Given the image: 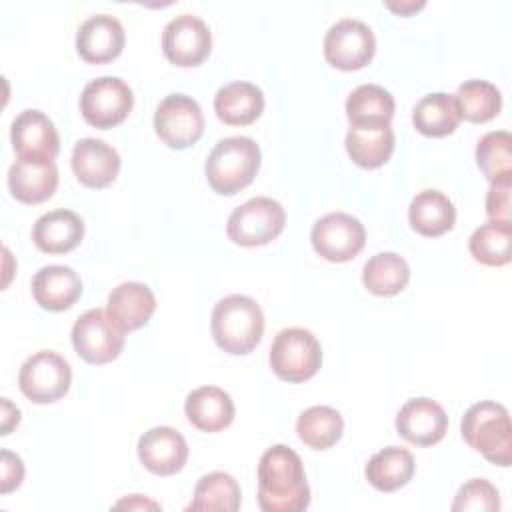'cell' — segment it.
Returning <instances> with one entry per match:
<instances>
[{
	"label": "cell",
	"mask_w": 512,
	"mask_h": 512,
	"mask_svg": "<svg viewBox=\"0 0 512 512\" xmlns=\"http://www.w3.org/2000/svg\"><path fill=\"white\" fill-rule=\"evenodd\" d=\"M414 468V456L406 448L388 446L368 460L364 474L376 490L394 492L412 480Z\"/></svg>",
	"instance_id": "28"
},
{
	"label": "cell",
	"mask_w": 512,
	"mask_h": 512,
	"mask_svg": "<svg viewBox=\"0 0 512 512\" xmlns=\"http://www.w3.org/2000/svg\"><path fill=\"white\" fill-rule=\"evenodd\" d=\"M184 414L200 432H220L234 420V402L218 386H200L186 396Z\"/></svg>",
	"instance_id": "22"
},
{
	"label": "cell",
	"mask_w": 512,
	"mask_h": 512,
	"mask_svg": "<svg viewBox=\"0 0 512 512\" xmlns=\"http://www.w3.org/2000/svg\"><path fill=\"white\" fill-rule=\"evenodd\" d=\"M70 384V364L52 350L32 354L18 372V388L34 404H50L64 398Z\"/></svg>",
	"instance_id": "7"
},
{
	"label": "cell",
	"mask_w": 512,
	"mask_h": 512,
	"mask_svg": "<svg viewBox=\"0 0 512 512\" xmlns=\"http://www.w3.org/2000/svg\"><path fill=\"white\" fill-rule=\"evenodd\" d=\"M214 342L232 356L250 354L262 340L264 314L254 298L230 294L216 302L210 318Z\"/></svg>",
	"instance_id": "2"
},
{
	"label": "cell",
	"mask_w": 512,
	"mask_h": 512,
	"mask_svg": "<svg viewBox=\"0 0 512 512\" xmlns=\"http://www.w3.org/2000/svg\"><path fill=\"white\" fill-rule=\"evenodd\" d=\"M286 224V212L280 202L268 196H256L234 208L228 216V238L244 248H256L280 236Z\"/></svg>",
	"instance_id": "6"
},
{
	"label": "cell",
	"mask_w": 512,
	"mask_h": 512,
	"mask_svg": "<svg viewBox=\"0 0 512 512\" xmlns=\"http://www.w3.org/2000/svg\"><path fill=\"white\" fill-rule=\"evenodd\" d=\"M476 164L480 172L492 182L512 174V136L508 130H494L484 134L476 144Z\"/></svg>",
	"instance_id": "35"
},
{
	"label": "cell",
	"mask_w": 512,
	"mask_h": 512,
	"mask_svg": "<svg viewBox=\"0 0 512 512\" xmlns=\"http://www.w3.org/2000/svg\"><path fill=\"white\" fill-rule=\"evenodd\" d=\"M134 96L130 86L116 76L90 80L80 94V112L84 120L100 130L122 124L132 112Z\"/></svg>",
	"instance_id": "8"
},
{
	"label": "cell",
	"mask_w": 512,
	"mask_h": 512,
	"mask_svg": "<svg viewBox=\"0 0 512 512\" xmlns=\"http://www.w3.org/2000/svg\"><path fill=\"white\" fill-rule=\"evenodd\" d=\"M460 116L474 124L492 120L502 108L500 90L486 80H466L454 94Z\"/></svg>",
	"instance_id": "34"
},
{
	"label": "cell",
	"mask_w": 512,
	"mask_h": 512,
	"mask_svg": "<svg viewBox=\"0 0 512 512\" xmlns=\"http://www.w3.org/2000/svg\"><path fill=\"white\" fill-rule=\"evenodd\" d=\"M32 296L40 308L48 312H64L82 296V280L70 266H42L32 278Z\"/></svg>",
	"instance_id": "19"
},
{
	"label": "cell",
	"mask_w": 512,
	"mask_h": 512,
	"mask_svg": "<svg viewBox=\"0 0 512 512\" xmlns=\"http://www.w3.org/2000/svg\"><path fill=\"white\" fill-rule=\"evenodd\" d=\"M376 50L372 30L354 18H342L332 24L324 36V58L330 66L352 72L364 68Z\"/></svg>",
	"instance_id": "12"
},
{
	"label": "cell",
	"mask_w": 512,
	"mask_h": 512,
	"mask_svg": "<svg viewBox=\"0 0 512 512\" xmlns=\"http://www.w3.org/2000/svg\"><path fill=\"white\" fill-rule=\"evenodd\" d=\"M310 240L320 258L328 262H348L362 252L366 230L358 218L344 212H330L314 222Z\"/></svg>",
	"instance_id": "11"
},
{
	"label": "cell",
	"mask_w": 512,
	"mask_h": 512,
	"mask_svg": "<svg viewBox=\"0 0 512 512\" xmlns=\"http://www.w3.org/2000/svg\"><path fill=\"white\" fill-rule=\"evenodd\" d=\"M8 188L24 204H40L58 188V168L54 162L16 160L8 170Z\"/></svg>",
	"instance_id": "23"
},
{
	"label": "cell",
	"mask_w": 512,
	"mask_h": 512,
	"mask_svg": "<svg viewBox=\"0 0 512 512\" xmlns=\"http://www.w3.org/2000/svg\"><path fill=\"white\" fill-rule=\"evenodd\" d=\"M12 148L20 160L54 162L60 150V138L54 122L40 110L20 112L10 126Z\"/></svg>",
	"instance_id": "14"
},
{
	"label": "cell",
	"mask_w": 512,
	"mask_h": 512,
	"mask_svg": "<svg viewBox=\"0 0 512 512\" xmlns=\"http://www.w3.org/2000/svg\"><path fill=\"white\" fill-rule=\"evenodd\" d=\"M462 438L488 462L508 468L512 462V424L508 410L492 400L472 404L460 422Z\"/></svg>",
	"instance_id": "3"
},
{
	"label": "cell",
	"mask_w": 512,
	"mask_h": 512,
	"mask_svg": "<svg viewBox=\"0 0 512 512\" xmlns=\"http://www.w3.org/2000/svg\"><path fill=\"white\" fill-rule=\"evenodd\" d=\"M240 508V486L228 472H210L202 476L194 488L188 510H220L236 512Z\"/></svg>",
	"instance_id": "33"
},
{
	"label": "cell",
	"mask_w": 512,
	"mask_h": 512,
	"mask_svg": "<svg viewBox=\"0 0 512 512\" xmlns=\"http://www.w3.org/2000/svg\"><path fill=\"white\" fill-rule=\"evenodd\" d=\"M214 110L220 122L228 126H248L256 122L264 110V94L256 84L230 82L214 96Z\"/></svg>",
	"instance_id": "25"
},
{
	"label": "cell",
	"mask_w": 512,
	"mask_h": 512,
	"mask_svg": "<svg viewBox=\"0 0 512 512\" xmlns=\"http://www.w3.org/2000/svg\"><path fill=\"white\" fill-rule=\"evenodd\" d=\"M462 116L456 104L454 94L446 92H432L426 94L412 110V124L414 128L430 138H442L452 134Z\"/></svg>",
	"instance_id": "27"
},
{
	"label": "cell",
	"mask_w": 512,
	"mask_h": 512,
	"mask_svg": "<svg viewBox=\"0 0 512 512\" xmlns=\"http://www.w3.org/2000/svg\"><path fill=\"white\" fill-rule=\"evenodd\" d=\"M126 34L114 16L96 14L84 20L76 34V50L88 64H106L124 50Z\"/></svg>",
	"instance_id": "17"
},
{
	"label": "cell",
	"mask_w": 512,
	"mask_h": 512,
	"mask_svg": "<svg viewBox=\"0 0 512 512\" xmlns=\"http://www.w3.org/2000/svg\"><path fill=\"white\" fill-rule=\"evenodd\" d=\"M138 458L142 466L156 476L180 472L188 460L184 436L170 426H154L138 440Z\"/></svg>",
	"instance_id": "16"
},
{
	"label": "cell",
	"mask_w": 512,
	"mask_h": 512,
	"mask_svg": "<svg viewBox=\"0 0 512 512\" xmlns=\"http://www.w3.org/2000/svg\"><path fill=\"white\" fill-rule=\"evenodd\" d=\"M454 512H464V510H482V512H492L500 510V498L498 490L484 478H474L466 482L452 504Z\"/></svg>",
	"instance_id": "36"
},
{
	"label": "cell",
	"mask_w": 512,
	"mask_h": 512,
	"mask_svg": "<svg viewBox=\"0 0 512 512\" xmlns=\"http://www.w3.org/2000/svg\"><path fill=\"white\" fill-rule=\"evenodd\" d=\"M72 172L88 188H108L120 172V156L104 140L82 138L72 150Z\"/></svg>",
	"instance_id": "18"
},
{
	"label": "cell",
	"mask_w": 512,
	"mask_h": 512,
	"mask_svg": "<svg viewBox=\"0 0 512 512\" xmlns=\"http://www.w3.org/2000/svg\"><path fill=\"white\" fill-rule=\"evenodd\" d=\"M156 310L154 292L142 282H122L112 288L106 314L122 332H134L148 324Z\"/></svg>",
	"instance_id": "20"
},
{
	"label": "cell",
	"mask_w": 512,
	"mask_h": 512,
	"mask_svg": "<svg viewBox=\"0 0 512 512\" xmlns=\"http://www.w3.org/2000/svg\"><path fill=\"white\" fill-rule=\"evenodd\" d=\"M310 504L300 456L286 444L270 446L258 462V506L264 512H302Z\"/></svg>",
	"instance_id": "1"
},
{
	"label": "cell",
	"mask_w": 512,
	"mask_h": 512,
	"mask_svg": "<svg viewBox=\"0 0 512 512\" xmlns=\"http://www.w3.org/2000/svg\"><path fill=\"white\" fill-rule=\"evenodd\" d=\"M470 254L484 266H504L512 258V222L488 220L468 240Z\"/></svg>",
	"instance_id": "32"
},
{
	"label": "cell",
	"mask_w": 512,
	"mask_h": 512,
	"mask_svg": "<svg viewBox=\"0 0 512 512\" xmlns=\"http://www.w3.org/2000/svg\"><path fill=\"white\" fill-rule=\"evenodd\" d=\"M510 190H512V174L490 182V188L486 194V214L490 220L512 222L510 220Z\"/></svg>",
	"instance_id": "37"
},
{
	"label": "cell",
	"mask_w": 512,
	"mask_h": 512,
	"mask_svg": "<svg viewBox=\"0 0 512 512\" xmlns=\"http://www.w3.org/2000/svg\"><path fill=\"white\" fill-rule=\"evenodd\" d=\"M392 12H396V14H400V16H410L412 12H416V10H420V8H424V2H400V4H394V2H388L386 4Z\"/></svg>",
	"instance_id": "40"
},
{
	"label": "cell",
	"mask_w": 512,
	"mask_h": 512,
	"mask_svg": "<svg viewBox=\"0 0 512 512\" xmlns=\"http://www.w3.org/2000/svg\"><path fill=\"white\" fill-rule=\"evenodd\" d=\"M18 422H20V410L12 406L8 398H2V432L0 434H8L12 426H18Z\"/></svg>",
	"instance_id": "39"
},
{
	"label": "cell",
	"mask_w": 512,
	"mask_h": 512,
	"mask_svg": "<svg viewBox=\"0 0 512 512\" xmlns=\"http://www.w3.org/2000/svg\"><path fill=\"white\" fill-rule=\"evenodd\" d=\"M344 432V420L332 406H310L296 420L298 438L312 450L332 448Z\"/></svg>",
	"instance_id": "31"
},
{
	"label": "cell",
	"mask_w": 512,
	"mask_h": 512,
	"mask_svg": "<svg viewBox=\"0 0 512 512\" xmlns=\"http://www.w3.org/2000/svg\"><path fill=\"white\" fill-rule=\"evenodd\" d=\"M394 108L392 94L378 84H362L346 98V118L350 126L390 124Z\"/></svg>",
	"instance_id": "30"
},
{
	"label": "cell",
	"mask_w": 512,
	"mask_h": 512,
	"mask_svg": "<svg viewBox=\"0 0 512 512\" xmlns=\"http://www.w3.org/2000/svg\"><path fill=\"white\" fill-rule=\"evenodd\" d=\"M408 220L418 234L436 238L452 230L456 222V208L444 192L422 190L412 198L408 206Z\"/></svg>",
	"instance_id": "26"
},
{
	"label": "cell",
	"mask_w": 512,
	"mask_h": 512,
	"mask_svg": "<svg viewBox=\"0 0 512 512\" xmlns=\"http://www.w3.org/2000/svg\"><path fill=\"white\" fill-rule=\"evenodd\" d=\"M76 354L88 364H108L124 350V332L110 320L106 310H86L72 326Z\"/></svg>",
	"instance_id": "10"
},
{
	"label": "cell",
	"mask_w": 512,
	"mask_h": 512,
	"mask_svg": "<svg viewBox=\"0 0 512 512\" xmlns=\"http://www.w3.org/2000/svg\"><path fill=\"white\" fill-rule=\"evenodd\" d=\"M270 368L284 382H306L322 366V348L306 328H284L270 346Z\"/></svg>",
	"instance_id": "5"
},
{
	"label": "cell",
	"mask_w": 512,
	"mask_h": 512,
	"mask_svg": "<svg viewBox=\"0 0 512 512\" xmlns=\"http://www.w3.org/2000/svg\"><path fill=\"white\" fill-rule=\"evenodd\" d=\"M410 268L396 252H378L362 268V282L376 296H396L406 288Z\"/></svg>",
	"instance_id": "29"
},
{
	"label": "cell",
	"mask_w": 512,
	"mask_h": 512,
	"mask_svg": "<svg viewBox=\"0 0 512 512\" xmlns=\"http://www.w3.org/2000/svg\"><path fill=\"white\" fill-rule=\"evenodd\" d=\"M84 238V222L72 210H52L42 214L32 226V240L46 254H66Z\"/></svg>",
	"instance_id": "21"
},
{
	"label": "cell",
	"mask_w": 512,
	"mask_h": 512,
	"mask_svg": "<svg viewBox=\"0 0 512 512\" xmlns=\"http://www.w3.org/2000/svg\"><path fill=\"white\" fill-rule=\"evenodd\" d=\"M260 160V148L252 138H222L206 158V180L214 192L232 196L254 180L260 168Z\"/></svg>",
	"instance_id": "4"
},
{
	"label": "cell",
	"mask_w": 512,
	"mask_h": 512,
	"mask_svg": "<svg viewBox=\"0 0 512 512\" xmlns=\"http://www.w3.org/2000/svg\"><path fill=\"white\" fill-rule=\"evenodd\" d=\"M2 480H0V492L8 494L16 490L24 480V464L20 456L12 454L10 450H2Z\"/></svg>",
	"instance_id": "38"
},
{
	"label": "cell",
	"mask_w": 512,
	"mask_h": 512,
	"mask_svg": "<svg viewBox=\"0 0 512 512\" xmlns=\"http://www.w3.org/2000/svg\"><path fill=\"white\" fill-rule=\"evenodd\" d=\"M346 152L360 168H380L394 152V130L390 124L350 126L346 134Z\"/></svg>",
	"instance_id": "24"
},
{
	"label": "cell",
	"mask_w": 512,
	"mask_h": 512,
	"mask_svg": "<svg viewBox=\"0 0 512 512\" xmlns=\"http://www.w3.org/2000/svg\"><path fill=\"white\" fill-rule=\"evenodd\" d=\"M156 136L174 150L194 146L204 134L200 104L186 94H168L154 112Z\"/></svg>",
	"instance_id": "9"
},
{
	"label": "cell",
	"mask_w": 512,
	"mask_h": 512,
	"mask_svg": "<svg viewBox=\"0 0 512 512\" xmlns=\"http://www.w3.org/2000/svg\"><path fill=\"white\" fill-rule=\"evenodd\" d=\"M162 50L164 56L180 68L198 66L212 50L210 28L198 16L180 14L164 26Z\"/></svg>",
	"instance_id": "13"
},
{
	"label": "cell",
	"mask_w": 512,
	"mask_h": 512,
	"mask_svg": "<svg viewBox=\"0 0 512 512\" xmlns=\"http://www.w3.org/2000/svg\"><path fill=\"white\" fill-rule=\"evenodd\" d=\"M396 432L414 446H432L446 436L448 416L432 398H412L396 414Z\"/></svg>",
	"instance_id": "15"
}]
</instances>
